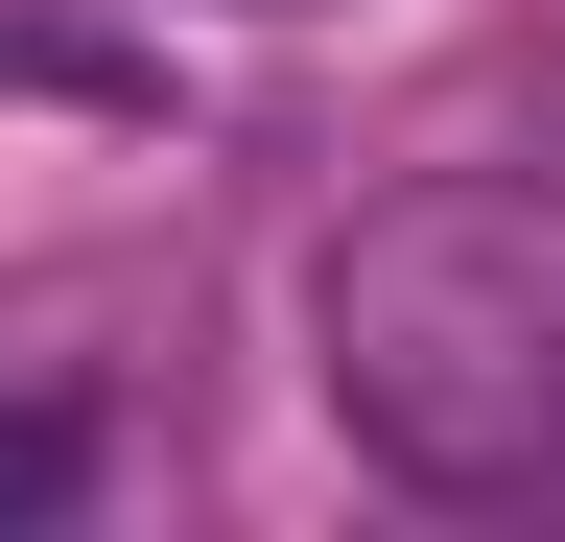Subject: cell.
<instances>
[{
    "label": "cell",
    "mask_w": 565,
    "mask_h": 542,
    "mask_svg": "<svg viewBox=\"0 0 565 542\" xmlns=\"http://www.w3.org/2000/svg\"><path fill=\"white\" fill-rule=\"evenodd\" d=\"M307 378L401 496H565V189L424 166L307 259Z\"/></svg>",
    "instance_id": "cell-1"
},
{
    "label": "cell",
    "mask_w": 565,
    "mask_h": 542,
    "mask_svg": "<svg viewBox=\"0 0 565 542\" xmlns=\"http://www.w3.org/2000/svg\"><path fill=\"white\" fill-rule=\"evenodd\" d=\"M0 95H47V118H166V72L95 24H47V0H0Z\"/></svg>",
    "instance_id": "cell-2"
},
{
    "label": "cell",
    "mask_w": 565,
    "mask_h": 542,
    "mask_svg": "<svg viewBox=\"0 0 565 542\" xmlns=\"http://www.w3.org/2000/svg\"><path fill=\"white\" fill-rule=\"evenodd\" d=\"M95 496V401H0V519H71Z\"/></svg>",
    "instance_id": "cell-3"
}]
</instances>
